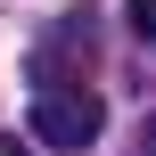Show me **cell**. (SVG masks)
Segmentation results:
<instances>
[{"instance_id": "obj_1", "label": "cell", "mask_w": 156, "mask_h": 156, "mask_svg": "<svg viewBox=\"0 0 156 156\" xmlns=\"http://www.w3.org/2000/svg\"><path fill=\"white\" fill-rule=\"evenodd\" d=\"M99 132H107L99 90H82V82H41L33 90V140L41 148H90Z\"/></svg>"}, {"instance_id": "obj_2", "label": "cell", "mask_w": 156, "mask_h": 156, "mask_svg": "<svg viewBox=\"0 0 156 156\" xmlns=\"http://www.w3.org/2000/svg\"><path fill=\"white\" fill-rule=\"evenodd\" d=\"M123 16H132V33L156 49V0H123Z\"/></svg>"}, {"instance_id": "obj_3", "label": "cell", "mask_w": 156, "mask_h": 156, "mask_svg": "<svg viewBox=\"0 0 156 156\" xmlns=\"http://www.w3.org/2000/svg\"><path fill=\"white\" fill-rule=\"evenodd\" d=\"M0 156H33V148H16V140H0Z\"/></svg>"}]
</instances>
